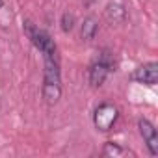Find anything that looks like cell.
Returning a JSON list of instances; mask_svg holds the SVG:
<instances>
[{
  "label": "cell",
  "instance_id": "obj_2",
  "mask_svg": "<svg viewBox=\"0 0 158 158\" xmlns=\"http://www.w3.org/2000/svg\"><path fill=\"white\" fill-rule=\"evenodd\" d=\"M117 115H119L117 108H115L114 104H108V102H104V104H101V106L95 110L93 123H95V127H97L99 130L106 132V130H110V128L115 125V121H117Z\"/></svg>",
  "mask_w": 158,
  "mask_h": 158
},
{
  "label": "cell",
  "instance_id": "obj_1",
  "mask_svg": "<svg viewBox=\"0 0 158 158\" xmlns=\"http://www.w3.org/2000/svg\"><path fill=\"white\" fill-rule=\"evenodd\" d=\"M24 28H26V34H28V37L32 39V43H34V45L43 52V56H45V58H58L56 45H54L52 37H50L47 32L34 28L30 23H26V24H24Z\"/></svg>",
  "mask_w": 158,
  "mask_h": 158
},
{
  "label": "cell",
  "instance_id": "obj_8",
  "mask_svg": "<svg viewBox=\"0 0 158 158\" xmlns=\"http://www.w3.org/2000/svg\"><path fill=\"white\" fill-rule=\"evenodd\" d=\"M97 30H99V23H97V19H95V17H88V19H84V23H82L80 35H82V39L91 41V39L95 37Z\"/></svg>",
  "mask_w": 158,
  "mask_h": 158
},
{
  "label": "cell",
  "instance_id": "obj_9",
  "mask_svg": "<svg viewBox=\"0 0 158 158\" xmlns=\"http://www.w3.org/2000/svg\"><path fill=\"white\" fill-rule=\"evenodd\" d=\"M102 154H104V156H123L125 151H123L121 147H117L115 143H106L104 149H102Z\"/></svg>",
  "mask_w": 158,
  "mask_h": 158
},
{
  "label": "cell",
  "instance_id": "obj_10",
  "mask_svg": "<svg viewBox=\"0 0 158 158\" xmlns=\"http://www.w3.org/2000/svg\"><path fill=\"white\" fill-rule=\"evenodd\" d=\"M74 26V15L73 13H63L61 15V30L63 32H71Z\"/></svg>",
  "mask_w": 158,
  "mask_h": 158
},
{
  "label": "cell",
  "instance_id": "obj_11",
  "mask_svg": "<svg viewBox=\"0 0 158 158\" xmlns=\"http://www.w3.org/2000/svg\"><path fill=\"white\" fill-rule=\"evenodd\" d=\"M0 8H2V0H0Z\"/></svg>",
  "mask_w": 158,
  "mask_h": 158
},
{
  "label": "cell",
  "instance_id": "obj_5",
  "mask_svg": "<svg viewBox=\"0 0 158 158\" xmlns=\"http://www.w3.org/2000/svg\"><path fill=\"white\" fill-rule=\"evenodd\" d=\"M110 71H112V69H110L108 65H104L102 61H97V63H93V65H91V69H89V84H91L93 88H99V86H102Z\"/></svg>",
  "mask_w": 158,
  "mask_h": 158
},
{
  "label": "cell",
  "instance_id": "obj_6",
  "mask_svg": "<svg viewBox=\"0 0 158 158\" xmlns=\"http://www.w3.org/2000/svg\"><path fill=\"white\" fill-rule=\"evenodd\" d=\"M106 17H108L110 23H123L125 17H127V10L121 2H112L106 8Z\"/></svg>",
  "mask_w": 158,
  "mask_h": 158
},
{
  "label": "cell",
  "instance_id": "obj_3",
  "mask_svg": "<svg viewBox=\"0 0 158 158\" xmlns=\"http://www.w3.org/2000/svg\"><path fill=\"white\" fill-rule=\"evenodd\" d=\"M138 127H139V134L143 136V139H145V143H147L151 154L156 156V154H158V134H156V128H154L147 119H139Z\"/></svg>",
  "mask_w": 158,
  "mask_h": 158
},
{
  "label": "cell",
  "instance_id": "obj_4",
  "mask_svg": "<svg viewBox=\"0 0 158 158\" xmlns=\"http://www.w3.org/2000/svg\"><path fill=\"white\" fill-rule=\"evenodd\" d=\"M134 80H138L141 84L154 86L158 82V63L151 61V63H145V65L138 67L136 73H134Z\"/></svg>",
  "mask_w": 158,
  "mask_h": 158
},
{
  "label": "cell",
  "instance_id": "obj_7",
  "mask_svg": "<svg viewBox=\"0 0 158 158\" xmlns=\"http://www.w3.org/2000/svg\"><path fill=\"white\" fill-rule=\"evenodd\" d=\"M60 97H61V86L60 84H52V82L43 84V99L48 104H56Z\"/></svg>",
  "mask_w": 158,
  "mask_h": 158
}]
</instances>
